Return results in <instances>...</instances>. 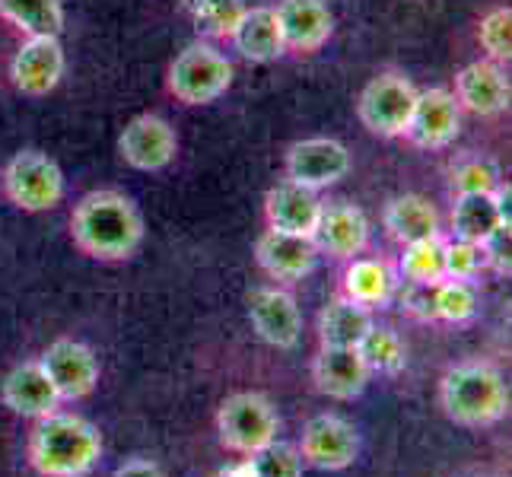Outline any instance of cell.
Wrapping results in <instances>:
<instances>
[{
	"instance_id": "obj_1",
	"label": "cell",
	"mask_w": 512,
	"mask_h": 477,
	"mask_svg": "<svg viewBox=\"0 0 512 477\" xmlns=\"http://www.w3.org/2000/svg\"><path fill=\"white\" fill-rule=\"evenodd\" d=\"M70 239L86 258L118 264L137 255L144 242V217L128 194L112 188L90 191L70 214Z\"/></svg>"
},
{
	"instance_id": "obj_2",
	"label": "cell",
	"mask_w": 512,
	"mask_h": 477,
	"mask_svg": "<svg viewBox=\"0 0 512 477\" xmlns=\"http://www.w3.org/2000/svg\"><path fill=\"white\" fill-rule=\"evenodd\" d=\"M102 433L74 411H51L29 430L26 458L39 477H90L102 462Z\"/></svg>"
},
{
	"instance_id": "obj_3",
	"label": "cell",
	"mask_w": 512,
	"mask_h": 477,
	"mask_svg": "<svg viewBox=\"0 0 512 477\" xmlns=\"http://www.w3.org/2000/svg\"><path fill=\"white\" fill-rule=\"evenodd\" d=\"M439 408L465 430H487L509 414V382L500 366L487 360H465L439 379Z\"/></svg>"
},
{
	"instance_id": "obj_4",
	"label": "cell",
	"mask_w": 512,
	"mask_h": 477,
	"mask_svg": "<svg viewBox=\"0 0 512 477\" xmlns=\"http://www.w3.org/2000/svg\"><path fill=\"white\" fill-rule=\"evenodd\" d=\"M280 433V417L268 395L261 392H233L217 408V436L220 446L233 455L255 458L268 449Z\"/></svg>"
},
{
	"instance_id": "obj_5",
	"label": "cell",
	"mask_w": 512,
	"mask_h": 477,
	"mask_svg": "<svg viewBox=\"0 0 512 477\" xmlns=\"http://www.w3.org/2000/svg\"><path fill=\"white\" fill-rule=\"evenodd\" d=\"M233 83V64L207 42L188 45L169 67V93L185 105H207Z\"/></svg>"
},
{
	"instance_id": "obj_6",
	"label": "cell",
	"mask_w": 512,
	"mask_h": 477,
	"mask_svg": "<svg viewBox=\"0 0 512 477\" xmlns=\"http://www.w3.org/2000/svg\"><path fill=\"white\" fill-rule=\"evenodd\" d=\"M4 191L10 204L26 214L58 207L64 198V175L58 163L42 150H20L4 169Z\"/></svg>"
},
{
	"instance_id": "obj_7",
	"label": "cell",
	"mask_w": 512,
	"mask_h": 477,
	"mask_svg": "<svg viewBox=\"0 0 512 477\" xmlns=\"http://www.w3.org/2000/svg\"><path fill=\"white\" fill-rule=\"evenodd\" d=\"M414 102H417V90L408 77L379 74L363 86L357 115L366 131H373L379 137H401L411 121Z\"/></svg>"
},
{
	"instance_id": "obj_8",
	"label": "cell",
	"mask_w": 512,
	"mask_h": 477,
	"mask_svg": "<svg viewBox=\"0 0 512 477\" xmlns=\"http://www.w3.org/2000/svg\"><path fill=\"white\" fill-rule=\"evenodd\" d=\"M303 465L315 471H347L360 458V433L338 414H315L306 420L296 443Z\"/></svg>"
},
{
	"instance_id": "obj_9",
	"label": "cell",
	"mask_w": 512,
	"mask_h": 477,
	"mask_svg": "<svg viewBox=\"0 0 512 477\" xmlns=\"http://www.w3.org/2000/svg\"><path fill=\"white\" fill-rule=\"evenodd\" d=\"M42 369L48 373L51 385L58 388L61 401H83L96 392L102 366L99 357L90 344L74 341V338H58L51 341L42 357H39Z\"/></svg>"
},
{
	"instance_id": "obj_10",
	"label": "cell",
	"mask_w": 512,
	"mask_h": 477,
	"mask_svg": "<svg viewBox=\"0 0 512 477\" xmlns=\"http://www.w3.org/2000/svg\"><path fill=\"white\" fill-rule=\"evenodd\" d=\"M255 334L277 350H293L303 338V312L296 299L280 287H255L245 299Z\"/></svg>"
},
{
	"instance_id": "obj_11",
	"label": "cell",
	"mask_w": 512,
	"mask_h": 477,
	"mask_svg": "<svg viewBox=\"0 0 512 477\" xmlns=\"http://www.w3.org/2000/svg\"><path fill=\"white\" fill-rule=\"evenodd\" d=\"M175 153H179V137H175V128L160 115L131 118L118 137V156L140 172L166 169Z\"/></svg>"
},
{
	"instance_id": "obj_12",
	"label": "cell",
	"mask_w": 512,
	"mask_h": 477,
	"mask_svg": "<svg viewBox=\"0 0 512 477\" xmlns=\"http://www.w3.org/2000/svg\"><path fill=\"white\" fill-rule=\"evenodd\" d=\"M462 131V105L449 90H423L417 93L414 112L404 137L420 150H443Z\"/></svg>"
},
{
	"instance_id": "obj_13",
	"label": "cell",
	"mask_w": 512,
	"mask_h": 477,
	"mask_svg": "<svg viewBox=\"0 0 512 477\" xmlns=\"http://www.w3.org/2000/svg\"><path fill=\"white\" fill-rule=\"evenodd\" d=\"M350 172V153L344 144L331 137L299 140L287 153V182H296L309 191H322L341 182Z\"/></svg>"
},
{
	"instance_id": "obj_14",
	"label": "cell",
	"mask_w": 512,
	"mask_h": 477,
	"mask_svg": "<svg viewBox=\"0 0 512 477\" xmlns=\"http://www.w3.org/2000/svg\"><path fill=\"white\" fill-rule=\"evenodd\" d=\"M13 86L23 96H48L64 77V48L58 35H29L10 61Z\"/></svg>"
},
{
	"instance_id": "obj_15",
	"label": "cell",
	"mask_w": 512,
	"mask_h": 477,
	"mask_svg": "<svg viewBox=\"0 0 512 477\" xmlns=\"http://www.w3.org/2000/svg\"><path fill=\"white\" fill-rule=\"evenodd\" d=\"M312 242H315V249H319V255L353 261V258H360L369 245V220L357 204H347V201L322 204Z\"/></svg>"
},
{
	"instance_id": "obj_16",
	"label": "cell",
	"mask_w": 512,
	"mask_h": 477,
	"mask_svg": "<svg viewBox=\"0 0 512 477\" xmlns=\"http://www.w3.org/2000/svg\"><path fill=\"white\" fill-rule=\"evenodd\" d=\"M0 401H4V408L10 414L26 417V420H39L64 404L39 360L16 363L10 369L4 382H0Z\"/></svg>"
},
{
	"instance_id": "obj_17",
	"label": "cell",
	"mask_w": 512,
	"mask_h": 477,
	"mask_svg": "<svg viewBox=\"0 0 512 477\" xmlns=\"http://www.w3.org/2000/svg\"><path fill=\"white\" fill-rule=\"evenodd\" d=\"M255 261L271 280L296 284V280H303L315 271L319 249H315V242L306 236H290V233H280V229H264L261 239L255 242Z\"/></svg>"
},
{
	"instance_id": "obj_18",
	"label": "cell",
	"mask_w": 512,
	"mask_h": 477,
	"mask_svg": "<svg viewBox=\"0 0 512 477\" xmlns=\"http://www.w3.org/2000/svg\"><path fill=\"white\" fill-rule=\"evenodd\" d=\"M373 373L366 369L357 347H319L312 360V382L331 401H353L366 392Z\"/></svg>"
},
{
	"instance_id": "obj_19",
	"label": "cell",
	"mask_w": 512,
	"mask_h": 477,
	"mask_svg": "<svg viewBox=\"0 0 512 477\" xmlns=\"http://www.w3.org/2000/svg\"><path fill=\"white\" fill-rule=\"evenodd\" d=\"M287 51L315 55L334 32V16L325 0H280L274 7Z\"/></svg>"
},
{
	"instance_id": "obj_20",
	"label": "cell",
	"mask_w": 512,
	"mask_h": 477,
	"mask_svg": "<svg viewBox=\"0 0 512 477\" xmlns=\"http://www.w3.org/2000/svg\"><path fill=\"white\" fill-rule=\"evenodd\" d=\"M455 99L474 115H500L509 105V77L497 61H474L455 74Z\"/></svg>"
},
{
	"instance_id": "obj_21",
	"label": "cell",
	"mask_w": 512,
	"mask_h": 477,
	"mask_svg": "<svg viewBox=\"0 0 512 477\" xmlns=\"http://www.w3.org/2000/svg\"><path fill=\"white\" fill-rule=\"evenodd\" d=\"M500 223H509V185L497 191L458 194L452 207V233L465 242H484Z\"/></svg>"
},
{
	"instance_id": "obj_22",
	"label": "cell",
	"mask_w": 512,
	"mask_h": 477,
	"mask_svg": "<svg viewBox=\"0 0 512 477\" xmlns=\"http://www.w3.org/2000/svg\"><path fill=\"white\" fill-rule=\"evenodd\" d=\"M319 214H322V201L315 198V191L296 182H280L268 191V198H264L268 229H280V233H290V236L312 239Z\"/></svg>"
},
{
	"instance_id": "obj_23",
	"label": "cell",
	"mask_w": 512,
	"mask_h": 477,
	"mask_svg": "<svg viewBox=\"0 0 512 477\" xmlns=\"http://www.w3.org/2000/svg\"><path fill=\"white\" fill-rule=\"evenodd\" d=\"M229 39H233V48L239 55L252 64H271L287 51L274 7H245L233 32H229Z\"/></svg>"
},
{
	"instance_id": "obj_24",
	"label": "cell",
	"mask_w": 512,
	"mask_h": 477,
	"mask_svg": "<svg viewBox=\"0 0 512 477\" xmlns=\"http://www.w3.org/2000/svg\"><path fill=\"white\" fill-rule=\"evenodd\" d=\"M385 229H388V236L398 239L401 245L436 239L439 214L427 198H420V194H401V198H395L385 207Z\"/></svg>"
},
{
	"instance_id": "obj_25",
	"label": "cell",
	"mask_w": 512,
	"mask_h": 477,
	"mask_svg": "<svg viewBox=\"0 0 512 477\" xmlns=\"http://www.w3.org/2000/svg\"><path fill=\"white\" fill-rule=\"evenodd\" d=\"M373 325V309L338 296L319 312V341L325 347H357Z\"/></svg>"
},
{
	"instance_id": "obj_26",
	"label": "cell",
	"mask_w": 512,
	"mask_h": 477,
	"mask_svg": "<svg viewBox=\"0 0 512 477\" xmlns=\"http://www.w3.org/2000/svg\"><path fill=\"white\" fill-rule=\"evenodd\" d=\"M395 293V277L382 261L373 258H353L341 277V296L353 299L366 309L385 306Z\"/></svg>"
},
{
	"instance_id": "obj_27",
	"label": "cell",
	"mask_w": 512,
	"mask_h": 477,
	"mask_svg": "<svg viewBox=\"0 0 512 477\" xmlns=\"http://www.w3.org/2000/svg\"><path fill=\"white\" fill-rule=\"evenodd\" d=\"M0 16L26 35H61L64 29L61 0H0Z\"/></svg>"
},
{
	"instance_id": "obj_28",
	"label": "cell",
	"mask_w": 512,
	"mask_h": 477,
	"mask_svg": "<svg viewBox=\"0 0 512 477\" xmlns=\"http://www.w3.org/2000/svg\"><path fill=\"white\" fill-rule=\"evenodd\" d=\"M443 252H446V239L436 236V239H423V242H411L404 245V252L398 258V271L401 277L408 280V284H439V280H446V261H443Z\"/></svg>"
},
{
	"instance_id": "obj_29",
	"label": "cell",
	"mask_w": 512,
	"mask_h": 477,
	"mask_svg": "<svg viewBox=\"0 0 512 477\" xmlns=\"http://www.w3.org/2000/svg\"><path fill=\"white\" fill-rule=\"evenodd\" d=\"M360 350V357L366 363L369 373H379V376H398L404 363H408V350H404V341L398 338V331L392 328H379L373 325L366 334H363V341L357 344Z\"/></svg>"
},
{
	"instance_id": "obj_30",
	"label": "cell",
	"mask_w": 512,
	"mask_h": 477,
	"mask_svg": "<svg viewBox=\"0 0 512 477\" xmlns=\"http://www.w3.org/2000/svg\"><path fill=\"white\" fill-rule=\"evenodd\" d=\"M478 312V293L465 280H439L433 287V318L446 325H465Z\"/></svg>"
},
{
	"instance_id": "obj_31",
	"label": "cell",
	"mask_w": 512,
	"mask_h": 477,
	"mask_svg": "<svg viewBox=\"0 0 512 477\" xmlns=\"http://www.w3.org/2000/svg\"><path fill=\"white\" fill-rule=\"evenodd\" d=\"M182 10L207 35H229L245 10V0H182Z\"/></svg>"
},
{
	"instance_id": "obj_32",
	"label": "cell",
	"mask_w": 512,
	"mask_h": 477,
	"mask_svg": "<svg viewBox=\"0 0 512 477\" xmlns=\"http://www.w3.org/2000/svg\"><path fill=\"white\" fill-rule=\"evenodd\" d=\"M446 280H465L471 284L487 268V255H484V245L481 242H465V239H452L446 242Z\"/></svg>"
},
{
	"instance_id": "obj_33",
	"label": "cell",
	"mask_w": 512,
	"mask_h": 477,
	"mask_svg": "<svg viewBox=\"0 0 512 477\" xmlns=\"http://www.w3.org/2000/svg\"><path fill=\"white\" fill-rule=\"evenodd\" d=\"M481 45L487 51V61L506 64L512 55V10L497 7L481 20Z\"/></svg>"
},
{
	"instance_id": "obj_34",
	"label": "cell",
	"mask_w": 512,
	"mask_h": 477,
	"mask_svg": "<svg viewBox=\"0 0 512 477\" xmlns=\"http://www.w3.org/2000/svg\"><path fill=\"white\" fill-rule=\"evenodd\" d=\"M255 468H258V477H303L306 471L299 449L290 443H277V439L268 449H261L255 455Z\"/></svg>"
},
{
	"instance_id": "obj_35",
	"label": "cell",
	"mask_w": 512,
	"mask_h": 477,
	"mask_svg": "<svg viewBox=\"0 0 512 477\" xmlns=\"http://www.w3.org/2000/svg\"><path fill=\"white\" fill-rule=\"evenodd\" d=\"M455 191L458 194H474V191H497L500 188V172L490 159H468L455 169Z\"/></svg>"
},
{
	"instance_id": "obj_36",
	"label": "cell",
	"mask_w": 512,
	"mask_h": 477,
	"mask_svg": "<svg viewBox=\"0 0 512 477\" xmlns=\"http://www.w3.org/2000/svg\"><path fill=\"white\" fill-rule=\"evenodd\" d=\"M509 223H500L493 233L481 242L484 255H487V268H493L497 274H509Z\"/></svg>"
},
{
	"instance_id": "obj_37",
	"label": "cell",
	"mask_w": 512,
	"mask_h": 477,
	"mask_svg": "<svg viewBox=\"0 0 512 477\" xmlns=\"http://www.w3.org/2000/svg\"><path fill=\"white\" fill-rule=\"evenodd\" d=\"M112 477H166V471L150 462V458H128L125 465H118Z\"/></svg>"
},
{
	"instance_id": "obj_38",
	"label": "cell",
	"mask_w": 512,
	"mask_h": 477,
	"mask_svg": "<svg viewBox=\"0 0 512 477\" xmlns=\"http://www.w3.org/2000/svg\"><path fill=\"white\" fill-rule=\"evenodd\" d=\"M223 477H258V468H255V458H242L233 468H226Z\"/></svg>"
}]
</instances>
